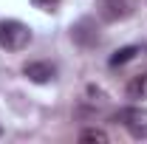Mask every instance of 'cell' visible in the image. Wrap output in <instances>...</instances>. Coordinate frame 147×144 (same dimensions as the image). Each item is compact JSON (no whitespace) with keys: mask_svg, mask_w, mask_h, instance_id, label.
<instances>
[{"mask_svg":"<svg viewBox=\"0 0 147 144\" xmlns=\"http://www.w3.org/2000/svg\"><path fill=\"white\" fill-rule=\"evenodd\" d=\"M31 42V28L20 20H0V48L17 54L23 48H28Z\"/></svg>","mask_w":147,"mask_h":144,"instance_id":"1","label":"cell"},{"mask_svg":"<svg viewBox=\"0 0 147 144\" xmlns=\"http://www.w3.org/2000/svg\"><path fill=\"white\" fill-rule=\"evenodd\" d=\"M116 124H122L133 139H147V110L144 108H122L113 116Z\"/></svg>","mask_w":147,"mask_h":144,"instance_id":"2","label":"cell"},{"mask_svg":"<svg viewBox=\"0 0 147 144\" xmlns=\"http://www.w3.org/2000/svg\"><path fill=\"white\" fill-rule=\"evenodd\" d=\"M136 11V0H96V14L102 23H122Z\"/></svg>","mask_w":147,"mask_h":144,"instance_id":"3","label":"cell"},{"mask_svg":"<svg viewBox=\"0 0 147 144\" xmlns=\"http://www.w3.org/2000/svg\"><path fill=\"white\" fill-rule=\"evenodd\" d=\"M71 40L79 48H96L99 45V28H96V20L82 17L71 26Z\"/></svg>","mask_w":147,"mask_h":144,"instance_id":"4","label":"cell"},{"mask_svg":"<svg viewBox=\"0 0 147 144\" xmlns=\"http://www.w3.org/2000/svg\"><path fill=\"white\" fill-rule=\"evenodd\" d=\"M23 73H26V79H31L34 85H45V82H51L57 76V68L51 62H26V65H23Z\"/></svg>","mask_w":147,"mask_h":144,"instance_id":"5","label":"cell"},{"mask_svg":"<svg viewBox=\"0 0 147 144\" xmlns=\"http://www.w3.org/2000/svg\"><path fill=\"white\" fill-rule=\"evenodd\" d=\"M127 99H133V102H147V71L136 73L127 82Z\"/></svg>","mask_w":147,"mask_h":144,"instance_id":"6","label":"cell"},{"mask_svg":"<svg viewBox=\"0 0 147 144\" xmlns=\"http://www.w3.org/2000/svg\"><path fill=\"white\" fill-rule=\"evenodd\" d=\"M136 54H142V48H139V45H125V48H119V51H116V54L108 59V65H110V68H119V65L130 62Z\"/></svg>","mask_w":147,"mask_h":144,"instance_id":"7","label":"cell"},{"mask_svg":"<svg viewBox=\"0 0 147 144\" xmlns=\"http://www.w3.org/2000/svg\"><path fill=\"white\" fill-rule=\"evenodd\" d=\"M79 141H99V144H105L108 141V133L99 130V127H91V130H82V133H79Z\"/></svg>","mask_w":147,"mask_h":144,"instance_id":"8","label":"cell"},{"mask_svg":"<svg viewBox=\"0 0 147 144\" xmlns=\"http://www.w3.org/2000/svg\"><path fill=\"white\" fill-rule=\"evenodd\" d=\"M31 3H34V6L40 9V11H57L62 0H31Z\"/></svg>","mask_w":147,"mask_h":144,"instance_id":"9","label":"cell"}]
</instances>
